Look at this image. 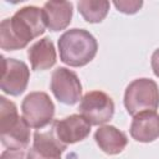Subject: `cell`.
I'll return each instance as SVG.
<instances>
[{
    "label": "cell",
    "mask_w": 159,
    "mask_h": 159,
    "mask_svg": "<svg viewBox=\"0 0 159 159\" xmlns=\"http://www.w3.org/2000/svg\"><path fill=\"white\" fill-rule=\"evenodd\" d=\"M113 5L117 7L118 11L132 15L138 12V10L143 6V1L140 0H119V1H113Z\"/></svg>",
    "instance_id": "cell-16"
},
{
    "label": "cell",
    "mask_w": 159,
    "mask_h": 159,
    "mask_svg": "<svg viewBox=\"0 0 159 159\" xmlns=\"http://www.w3.org/2000/svg\"><path fill=\"white\" fill-rule=\"evenodd\" d=\"M50 88L56 99L63 104L73 106L82 99V84L78 76L66 67H58L52 72Z\"/></svg>",
    "instance_id": "cell-7"
},
{
    "label": "cell",
    "mask_w": 159,
    "mask_h": 159,
    "mask_svg": "<svg viewBox=\"0 0 159 159\" xmlns=\"http://www.w3.org/2000/svg\"><path fill=\"white\" fill-rule=\"evenodd\" d=\"M129 132L137 142H154L159 138V114L154 111H147L134 116Z\"/></svg>",
    "instance_id": "cell-11"
},
{
    "label": "cell",
    "mask_w": 159,
    "mask_h": 159,
    "mask_svg": "<svg viewBox=\"0 0 159 159\" xmlns=\"http://www.w3.org/2000/svg\"><path fill=\"white\" fill-rule=\"evenodd\" d=\"M0 159H27L24 149H6L1 153Z\"/></svg>",
    "instance_id": "cell-17"
},
{
    "label": "cell",
    "mask_w": 159,
    "mask_h": 159,
    "mask_svg": "<svg viewBox=\"0 0 159 159\" xmlns=\"http://www.w3.org/2000/svg\"><path fill=\"white\" fill-rule=\"evenodd\" d=\"M78 111L91 125H101L113 118L114 102L103 91H89L82 97Z\"/></svg>",
    "instance_id": "cell-6"
},
{
    "label": "cell",
    "mask_w": 159,
    "mask_h": 159,
    "mask_svg": "<svg viewBox=\"0 0 159 159\" xmlns=\"http://www.w3.org/2000/svg\"><path fill=\"white\" fill-rule=\"evenodd\" d=\"M67 149L55 135L52 128L46 132H35L32 147L27 152V159H61V154Z\"/></svg>",
    "instance_id": "cell-10"
},
{
    "label": "cell",
    "mask_w": 159,
    "mask_h": 159,
    "mask_svg": "<svg viewBox=\"0 0 159 159\" xmlns=\"http://www.w3.org/2000/svg\"><path fill=\"white\" fill-rule=\"evenodd\" d=\"M27 57L35 71H45L56 63V50L53 42L48 37L40 39L27 50Z\"/></svg>",
    "instance_id": "cell-14"
},
{
    "label": "cell",
    "mask_w": 159,
    "mask_h": 159,
    "mask_svg": "<svg viewBox=\"0 0 159 159\" xmlns=\"http://www.w3.org/2000/svg\"><path fill=\"white\" fill-rule=\"evenodd\" d=\"M78 12L82 17L91 24H97L104 20L109 10L107 0H81L77 2Z\"/></svg>",
    "instance_id": "cell-15"
},
{
    "label": "cell",
    "mask_w": 159,
    "mask_h": 159,
    "mask_svg": "<svg viewBox=\"0 0 159 159\" xmlns=\"http://www.w3.org/2000/svg\"><path fill=\"white\" fill-rule=\"evenodd\" d=\"M42 12L46 27L50 31H61L71 24L73 5L70 1H46Z\"/></svg>",
    "instance_id": "cell-12"
},
{
    "label": "cell",
    "mask_w": 159,
    "mask_h": 159,
    "mask_svg": "<svg viewBox=\"0 0 159 159\" xmlns=\"http://www.w3.org/2000/svg\"><path fill=\"white\" fill-rule=\"evenodd\" d=\"M150 66H152V70H153L154 75L157 77H159V48H157L153 52L152 58H150Z\"/></svg>",
    "instance_id": "cell-18"
},
{
    "label": "cell",
    "mask_w": 159,
    "mask_h": 159,
    "mask_svg": "<svg viewBox=\"0 0 159 159\" xmlns=\"http://www.w3.org/2000/svg\"><path fill=\"white\" fill-rule=\"evenodd\" d=\"M1 58L2 73L0 88L9 96H20L27 87L30 80V70L24 61L16 58H6L5 56Z\"/></svg>",
    "instance_id": "cell-8"
},
{
    "label": "cell",
    "mask_w": 159,
    "mask_h": 159,
    "mask_svg": "<svg viewBox=\"0 0 159 159\" xmlns=\"http://www.w3.org/2000/svg\"><path fill=\"white\" fill-rule=\"evenodd\" d=\"M52 130L57 139L65 144H75L86 139L91 132V123L81 114H71L52 123Z\"/></svg>",
    "instance_id": "cell-9"
},
{
    "label": "cell",
    "mask_w": 159,
    "mask_h": 159,
    "mask_svg": "<svg viewBox=\"0 0 159 159\" xmlns=\"http://www.w3.org/2000/svg\"><path fill=\"white\" fill-rule=\"evenodd\" d=\"M22 117L35 129L48 125L55 116V104L46 92H30L21 103Z\"/></svg>",
    "instance_id": "cell-5"
},
{
    "label": "cell",
    "mask_w": 159,
    "mask_h": 159,
    "mask_svg": "<svg viewBox=\"0 0 159 159\" xmlns=\"http://www.w3.org/2000/svg\"><path fill=\"white\" fill-rule=\"evenodd\" d=\"M124 107L130 116L159 108V88L150 78H137L132 81L124 92Z\"/></svg>",
    "instance_id": "cell-4"
},
{
    "label": "cell",
    "mask_w": 159,
    "mask_h": 159,
    "mask_svg": "<svg viewBox=\"0 0 159 159\" xmlns=\"http://www.w3.org/2000/svg\"><path fill=\"white\" fill-rule=\"evenodd\" d=\"M30 125L17 113V107L0 97V140L6 149H25L30 143Z\"/></svg>",
    "instance_id": "cell-3"
},
{
    "label": "cell",
    "mask_w": 159,
    "mask_h": 159,
    "mask_svg": "<svg viewBox=\"0 0 159 159\" xmlns=\"http://www.w3.org/2000/svg\"><path fill=\"white\" fill-rule=\"evenodd\" d=\"M94 140L99 149L108 155H117L122 153L127 144L128 138L124 132L114 125H102L94 132Z\"/></svg>",
    "instance_id": "cell-13"
},
{
    "label": "cell",
    "mask_w": 159,
    "mask_h": 159,
    "mask_svg": "<svg viewBox=\"0 0 159 159\" xmlns=\"http://www.w3.org/2000/svg\"><path fill=\"white\" fill-rule=\"evenodd\" d=\"M60 60L71 67H82L89 63L97 55L98 43L96 37L84 29H70L58 41Z\"/></svg>",
    "instance_id": "cell-2"
},
{
    "label": "cell",
    "mask_w": 159,
    "mask_h": 159,
    "mask_svg": "<svg viewBox=\"0 0 159 159\" xmlns=\"http://www.w3.org/2000/svg\"><path fill=\"white\" fill-rule=\"evenodd\" d=\"M46 24L42 9L27 5L0 24V47L5 51L21 50L45 32Z\"/></svg>",
    "instance_id": "cell-1"
}]
</instances>
